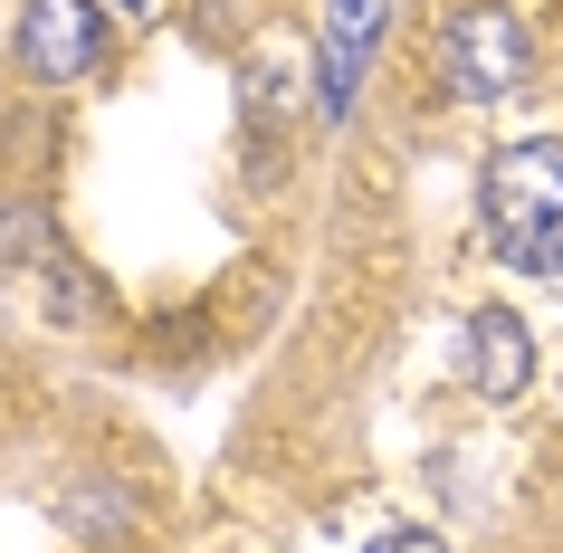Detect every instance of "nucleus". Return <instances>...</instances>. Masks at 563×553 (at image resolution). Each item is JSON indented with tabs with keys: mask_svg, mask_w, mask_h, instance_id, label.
Here are the masks:
<instances>
[{
	"mask_svg": "<svg viewBox=\"0 0 563 553\" xmlns=\"http://www.w3.org/2000/svg\"><path fill=\"white\" fill-rule=\"evenodd\" d=\"M96 38H106L96 0H30L20 10V58H30V77H87Z\"/></svg>",
	"mask_w": 563,
	"mask_h": 553,
	"instance_id": "nucleus-3",
	"label": "nucleus"
},
{
	"mask_svg": "<svg viewBox=\"0 0 563 553\" xmlns=\"http://www.w3.org/2000/svg\"><path fill=\"white\" fill-rule=\"evenodd\" d=\"M477 220L497 239L506 267L526 277H563V144L534 134V144H506L477 181Z\"/></svg>",
	"mask_w": 563,
	"mask_h": 553,
	"instance_id": "nucleus-1",
	"label": "nucleus"
},
{
	"mask_svg": "<svg viewBox=\"0 0 563 553\" xmlns=\"http://www.w3.org/2000/svg\"><path fill=\"white\" fill-rule=\"evenodd\" d=\"M526 373H534V334H526V316H477L468 324V381H477V401H516L526 391Z\"/></svg>",
	"mask_w": 563,
	"mask_h": 553,
	"instance_id": "nucleus-4",
	"label": "nucleus"
},
{
	"mask_svg": "<svg viewBox=\"0 0 563 553\" xmlns=\"http://www.w3.org/2000/svg\"><path fill=\"white\" fill-rule=\"evenodd\" d=\"M526 67H534V48H526V20H516V10H459L449 38H440V77L468 96V106L516 96V87H526Z\"/></svg>",
	"mask_w": 563,
	"mask_h": 553,
	"instance_id": "nucleus-2",
	"label": "nucleus"
},
{
	"mask_svg": "<svg viewBox=\"0 0 563 553\" xmlns=\"http://www.w3.org/2000/svg\"><path fill=\"white\" fill-rule=\"evenodd\" d=\"M383 38V0H325V115L354 106V77Z\"/></svg>",
	"mask_w": 563,
	"mask_h": 553,
	"instance_id": "nucleus-5",
	"label": "nucleus"
},
{
	"mask_svg": "<svg viewBox=\"0 0 563 553\" xmlns=\"http://www.w3.org/2000/svg\"><path fill=\"white\" fill-rule=\"evenodd\" d=\"M373 553H449V544H440V534H383Z\"/></svg>",
	"mask_w": 563,
	"mask_h": 553,
	"instance_id": "nucleus-6",
	"label": "nucleus"
}]
</instances>
